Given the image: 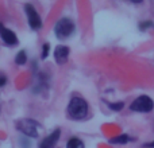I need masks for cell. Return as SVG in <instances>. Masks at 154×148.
Returning <instances> with one entry per match:
<instances>
[{"label": "cell", "mask_w": 154, "mask_h": 148, "mask_svg": "<svg viewBox=\"0 0 154 148\" xmlns=\"http://www.w3.org/2000/svg\"><path fill=\"white\" fill-rule=\"evenodd\" d=\"M68 116L73 120H84L85 117L88 116V111H89V106H88V102L80 96H73L70 98L69 104H68Z\"/></svg>", "instance_id": "obj_1"}, {"label": "cell", "mask_w": 154, "mask_h": 148, "mask_svg": "<svg viewBox=\"0 0 154 148\" xmlns=\"http://www.w3.org/2000/svg\"><path fill=\"white\" fill-rule=\"evenodd\" d=\"M76 31V24L70 18H61L54 26V35L57 39L64 40L70 38Z\"/></svg>", "instance_id": "obj_2"}, {"label": "cell", "mask_w": 154, "mask_h": 148, "mask_svg": "<svg viewBox=\"0 0 154 148\" xmlns=\"http://www.w3.org/2000/svg\"><path fill=\"white\" fill-rule=\"evenodd\" d=\"M16 129L30 139H37L39 136L41 124L32 119H22L16 121Z\"/></svg>", "instance_id": "obj_3"}, {"label": "cell", "mask_w": 154, "mask_h": 148, "mask_svg": "<svg viewBox=\"0 0 154 148\" xmlns=\"http://www.w3.org/2000/svg\"><path fill=\"white\" fill-rule=\"evenodd\" d=\"M130 109L138 113H150L154 109V101L149 96H139L131 102Z\"/></svg>", "instance_id": "obj_4"}, {"label": "cell", "mask_w": 154, "mask_h": 148, "mask_svg": "<svg viewBox=\"0 0 154 148\" xmlns=\"http://www.w3.org/2000/svg\"><path fill=\"white\" fill-rule=\"evenodd\" d=\"M24 12L27 16V23H29L30 28L38 31V30L42 28V19H41L38 11L34 8V5L31 4H26L24 5Z\"/></svg>", "instance_id": "obj_5"}, {"label": "cell", "mask_w": 154, "mask_h": 148, "mask_svg": "<svg viewBox=\"0 0 154 148\" xmlns=\"http://www.w3.org/2000/svg\"><path fill=\"white\" fill-rule=\"evenodd\" d=\"M0 38H2V40L4 42V45L7 46H16L19 43L18 40V37H16V34L12 31V30L7 28L5 26H3L2 23H0Z\"/></svg>", "instance_id": "obj_6"}, {"label": "cell", "mask_w": 154, "mask_h": 148, "mask_svg": "<svg viewBox=\"0 0 154 148\" xmlns=\"http://www.w3.org/2000/svg\"><path fill=\"white\" fill-rule=\"evenodd\" d=\"M60 136H61V131L60 129H54L51 133H49L45 139H42V141L39 143L38 148H56L57 143L60 140Z\"/></svg>", "instance_id": "obj_7"}, {"label": "cell", "mask_w": 154, "mask_h": 148, "mask_svg": "<svg viewBox=\"0 0 154 148\" xmlns=\"http://www.w3.org/2000/svg\"><path fill=\"white\" fill-rule=\"evenodd\" d=\"M69 54H70V50L68 46H64V45H60L54 49V59L58 65H64L68 62L69 59Z\"/></svg>", "instance_id": "obj_8"}, {"label": "cell", "mask_w": 154, "mask_h": 148, "mask_svg": "<svg viewBox=\"0 0 154 148\" xmlns=\"http://www.w3.org/2000/svg\"><path fill=\"white\" fill-rule=\"evenodd\" d=\"M130 141H131V138L128 135H126V133L109 139V143L111 144H127V143H130Z\"/></svg>", "instance_id": "obj_9"}, {"label": "cell", "mask_w": 154, "mask_h": 148, "mask_svg": "<svg viewBox=\"0 0 154 148\" xmlns=\"http://www.w3.org/2000/svg\"><path fill=\"white\" fill-rule=\"evenodd\" d=\"M66 148H85L84 146V141L79 138H70L66 143Z\"/></svg>", "instance_id": "obj_10"}, {"label": "cell", "mask_w": 154, "mask_h": 148, "mask_svg": "<svg viewBox=\"0 0 154 148\" xmlns=\"http://www.w3.org/2000/svg\"><path fill=\"white\" fill-rule=\"evenodd\" d=\"M27 62V54L24 50H20L18 54L15 55V64L18 65V66H23L24 64Z\"/></svg>", "instance_id": "obj_11"}, {"label": "cell", "mask_w": 154, "mask_h": 148, "mask_svg": "<svg viewBox=\"0 0 154 148\" xmlns=\"http://www.w3.org/2000/svg\"><path fill=\"white\" fill-rule=\"evenodd\" d=\"M123 106H125V104H123L122 101H119V102H109L108 104V108L111 109V111H115V112L122 111Z\"/></svg>", "instance_id": "obj_12"}, {"label": "cell", "mask_w": 154, "mask_h": 148, "mask_svg": "<svg viewBox=\"0 0 154 148\" xmlns=\"http://www.w3.org/2000/svg\"><path fill=\"white\" fill-rule=\"evenodd\" d=\"M49 53H50V45H49V43H43L42 51H41V58L46 59L49 57Z\"/></svg>", "instance_id": "obj_13"}, {"label": "cell", "mask_w": 154, "mask_h": 148, "mask_svg": "<svg viewBox=\"0 0 154 148\" xmlns=\"http://www.w3.org/2000/svg\"><path fill=\"white\" fill-rule=\"evenodd\" d=\"M150 27H154L153 22H143V23L139 24V30H141V31H145V30L150 28Z\"/></svg>", "instance_id": "obj_14"}, {"label": "cell", "mask_w": 154, "mask_h": 148, "mask_svg": "<svg viewBox=\"0 0 154 148\" xmlns=\"http://www.w3.org/2000/svg\"><path fill=\"white\" fill-rule=\"evenodd\" d=\"M7 81H8V79H7V75H5L4 73L0 72V87L4 86V85L7 84Z\"/></svg>", "instance_id": "obj_15"}, {"label": "cell", "mask_w": 154, "mask_h": 148, "mask_svg": "<svg viewBox=\"0 0 154 148\" xmlns=\"http://www.w3.org/2000/svg\"><path fill=\"white\" fill-rule=\"evenodd\" d=\"M127 1L134 3V4H139V3H142V1H143V0H127Z\"/></svg>", "instance_id": "obj_16"}, {"label": "cell", "mask_w": 154, "mask_h": 148, "mask_svg": "<svg viewBox=\"0 0 154 148\" xmlns=\"http://www.w3.org/2000/svg\"><path fill=\"white\" fill-rule=\"evenodd\" d=\"M146 147H147V148H154V141H153V143H149Z\"/></svg>", "instance_id": "obj_17"}]
</instances>
